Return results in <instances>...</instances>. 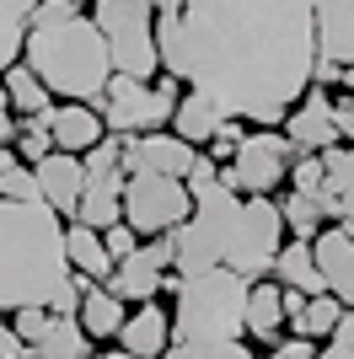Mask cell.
I'll list each match as a JSON object with an SVG mask.
<instances>
[{"mask_svg": "<svg viewBox=\"0 0 354 359\" xmlns=\"http://www.w3.org/2000/svg\"><path fill=\"white\" fill-rule=\"evenodd\" d=\"M317 359H354V311L339 322V332L327 338V348H322Z\"/></svg>", "mask_w": 354, "mask_h": 359, "instance_id": "cell-36", "label": "cell"}, {"mask_svg": "<svg viewBox=\"0 0 354 359\" xmlns=\"http://www.w3.org/2000/svg\"><path fill=\"white\" fill-rule=\"evenodd\" d=\"M75 6H91V0H75Z\"/></svg>", "mask_w": 354, "mask_h": 359, "instance_id": "cell-48", "label": "cell"}, {"mask_svg": "<svg viewBox=\"0 0 354 359\" xmlns=\"http://www.w3.org/2000/svg\"><path fill=\"white\" fill-rule=\"evenodd\" d=\"M284 135H290V145L301 150V156H322V150L343 145V140H339V123H333V97H327V86H311L306 97L290 107Z\"/></svg>", "mask_w": 354, "mask_h": 359, "instance_id": "cell-13", "label": "cell"}, {"mask_svg": "<svg viewBox=\"0 0 354 359\" xmlns=\"http://www.w3.org/2000/svg\"><path fill=\"white\" fill-rule=\"evenodd\" d=\"M48 322H54L48 306H22V311H11V327L22 332V344H27V348H38V338L48 332Z\"/></svg>", "mask_w": 354, "mask_h": 359, "instance_id": "cell-32", "label": "cell"}, {"mask_svg": "<svg viewBox=\"0 0 354 359\" xmlns=\"http://www.w3.org/2000/svg\"><path fill=\"white\" fill-rule=\"evenodd\" d=\"M166 359H258L242 338H193V344H172Z\"/></svg>", "mask_w": 354, "mask_h": 359, "instance_id": "cell-30", "label": "cell"}, {"mask_svg": "<svg viewBox=\"0 0 354 359\" xmlns=\"http://www.w3.org/2000/svg\"><path fill=\"white\" fill-rule=\"evenodd\" d=\"M44 118L54 129V145L70 150V156H91L107 140V123H103V107L97 102H54Z\"/></svg>", "mask_w": 354, "mask_h": 359, "instance_id": "cell-15", "label": "cell"}, {"mask_svg": "<svg viewBox=\"0 0 354 359\" xmlns=\"http://www.w3.org/2000/svg\"><path fill=\"white\" fill-rule=\"evenodd\" d=\"M263 359H290V354H284V348H274V354H263Z\"/></svg>", "mask_w": 354, "mask_h": 359, "instance_id": "cell-46", "label": "cell"}, {"mask_svg": "<svg viewBox=\"0 0 354 359\" xmlns=\"http://www.w3.org/2000/svg\"><path fill=\"white\" fill-rule=\"evenodd\" d=\"M343 316H349V306H343L339 295H311V300H306V311L295 316L290 327H295V338H311V344H322V338H333V332H339Z\"/></svg>", "mask_w": 354, "mask_h": 359, "instance_id": "cell-28", "label": "cell"}, {"mask_svg": "<svg viewBox=\"0 0 354 359\" xmlns=\"http://www.w3.org/2000/svg\"><path fill=\"white\" fill-rule=\"evenodd\" d=\"M162 70L221 97L225 118L280 129L311 91L317 0H162Z\"/></svg>", "mask_w": 354, "mask_h": 359, "instance_id": "cell-1", "label": "cell"}, {"mask_svg": "<svg viewBox=\"0 0 354 359\" xmlns=\"http://www.w3.org/2000/svg\"><path fill=\"white\" fill-rule=\"evenodd\" d=\"M22 60L44 75V86L59 102H103L113 86V48H107L97 16H70L59 27H32Z\"/></svg>", "mask_w": 354, "mask_h": 359, "instance_id": "cell-3", "label": "cell"}, {"mask_svg": "<svg viewBox=\"0 0 354 359\" xmlns=\"http://www.w3.org/2000/svg\"><path fill=\"white\" fill-rule=\"evenodd\" d=\"M183 81L177 75H156V81H134V75H113V86H107V97L97 107H103V123L107 135H156V129H166L177 113V102H183Z\"/></svg>", "mask_w": 354, "mask_h": 359, "instance_id": "cell-7", "label": "cell"}, {"mask_svg": "<svg viewBox=\"0 0 354 359\" xmlns=\"http://www.w3.org/2000/svg\"><path fill=\"white\" fill-rule=\"evenodd\" d=\"M317 60L354 70V0H317Z\"/></svg>", "mask_w": 354, "mask_h": 359, "instance_id": "cell-18", "label": "cell"}, {"mask_svg": "<svg viewBox=\"0 0 354 359\" xmlns=\"http://www.w3.org/2000/svg\"><path fill=\"white\" fill-rule=\"evenodd\" d=\"M343 91H354V70H343Z\"/></svg>", "mask_w": 354, "mask_h": 359, "instance_id": "cell-45", "label": "cell"}, {"mask_svg": "<svg viewBox=\"0 0 354 359\" xmlns=\"http://www.w3.org/2000/svg\"><path fill=\"white\" fill-rule=\"evenodd\" d=\"M311 86H343V65L317 60V70H311Z\"/></svg>", "mask_w": 354, "mask_h": 359, "instance_id": "cell-40", "label": "cell"}, {"mask_svg": "<svg viewBox=\"0 0 354 359\" xmlns=\"http://www.w3.org/2000/svg\"><path fill=\"white\" fill-rule=\"evenodd\" d=\"M306 300H311V295H301V290H284V316L295 322V316L306 311Z\"/></svg>", "mask_w": 354, "mask_h": 359, "instance_id": "cell-42", "label": "cell"}, {"mask_svg": "<svg viewBox=\"0 0 354 359\" xmlns=\"http://www.w3.org/2000/svg\"><path fill=\"white\" fill-rule=\"evenodd\" d=\"M295 161H301V150L290 145V135H280V129H252V135L242 140V150H236L231 166H236L242 194L258 198V194H274Z\"/></svg>", "mask_w": 354, "mask_h": 359, "instance_id": "cell-10", "label": "cell"}, {"mask_svg": "<svg viewBox=\"0 0 354 359\" xmlns=\"http://www.w3.org/2000/svg\"><path fill=\"white\" fill-rule=\"evenodd\" d=\"M32 172H38V194H44L48 210H59L65 220H75V210H81V194H86V156L54 150V156H44Z\"/></svg>", "mask_w": 354, "mask_h": 359, "instance_id": "cell-14", "label": "cell"}, {"mask_svg": "<svg viewBox=\"0 0 354 359\" xmlns=\"http://www.w3.org/2000/svg\"><path fill=\"white\" fill-rule=\"evenodd\" d=\"M91 16L113 48V70L134 81L162 75V48H156V16L162 0H91Z\"/></svg>", "mask_w": 354, "mask_h": 359, "instance_id": "cell-6", "label": "cell"}, {"mask_svg": "<svg viewBox=\"0 0 354 359\" xmlns=\"http://www.w3.org/2000/svg\"><path fill=\"white\" fill-rule=\"evenodd\" d=\"M343 236H349V241H354V225H343Z\"/></svg>", "mask_w": 354, "mask_h": 359, "instance_id": "cell-47", "label": "cell"}, {"mask_svg": "<svg viewBox=\"0 0 354 359\" xmlns=\"http://www.w3.org/2000/svg\"><path fill=\"white\" fill-rule=\"evenodd\" d=\"M16 135H22L16 113H11V107H0V150H11V145H16Z\"/></svg>", "mask_w": 354, "mask_h": 359, "instance_id": "cell-41", "label": "cell"}, {"mask_svg": "<svg viewBox=\"0 0 354 359\" xmlns=\"http://www.w3.org/2000/svg\"><path fill=\"white\" fill-rule=\"evenodd\" d=\"M172 263H177L172 236H150V241H140V252H129V257L113 269L107 290H113L118 300H129V306H145V300H156V295L166 290Z\"/></svg>", "mask_w": 354, "mask_h": 359, "instance_id": "cell-11", "label": "cell"}, {"mask_svg": "<svg viewBox=\"0 0 354 359\" xmlns=\"http://www.w3.org/2000/svg\"><path fill=\"white\" fill-rule=\"evenodd\" d=\"M322 166H327V177H322V188L311 194L317 210H322V220L354 225V145L322 150Z\"/></svg>", "mask_w": 354, "mask_h": 359, "instance_id": "cell-16", "label": "cell"}, {"mask_svg": "<svg viewBox=\"0 0 354 359\" xmlns=\"http://www.w3.org/2000/svg\"><path fill=\"white\" fill-rule=\"evenodd\" d=\"M70 16H81V6H75V0H44V6H38V16H32V27H59V22H70Z\"/></svg>", "mask_w": 354, "mask_h": 359, "instance_id": "cell-37", "label": "cell"}, {"mask_svg": "<svg viewBox=\"0 0 354 359\" xmlns=\"http://www.w3.org/2000/svg\"><path fill=\"white\" fill-rule=\"evenodd\" d=\"M32 354L38 359H91V332L81 327V316H54Z\"/></svg>", "mask_w": 354, "mask_h": 359, "instance_id": "cell-27", "label": "cell"}, {"mask_svg": "<svg viewBox=\"0 0 354 359\" xmlns=\"http://www.w3.org/2000/svg\"><path fill=\"white\" fill-rule=\"evenodd\" d=\"M322 177H327L322 156H301V161L290 166V194H317V188H322Z\"/></svg>", "mask_w": 354, "mask_h": 359, "instance_id": "cell-34", "label": "cell"}, {"mask_svg": "<svg viewBox=\"0 0 354 359\" xmlns=\"http://www.w3.org/2000/svg\"><path fill=\"white\" fill-rule=\"evenodd\" d=\"M274 279H280L284 290H301V295H327V279L322 269H317V247L311 241H284L280 263H274Z\"/></svg>", "mask_w": 354, "mask_h": 359, "instance_id": "cell-23", "label": "cell"}, {"mask_svg": "<svg viewBox=\"0 0 354 359\" xmlns=\"http://www.w3.org/2000/svg\"><path fill=\"white\" fill-rule=\"evenodd\" d=\"M103 241H107V252H113V263H124L129 252H140V241H145V236H140L134 225L118 220V225H107V231H103Z\"/></svg>", "mask_w": 354, "mask_h": 359, "instance_id": "cell-35", "label": "cell"}, {"mask_svg": "<svg viewBox=\"0 0 354 359\" xmlns=\"http://www.w3.org/2000/svg\"><path fill=\"white\" fill-rule=\"evenodd\" d=\"M54 129H48V118H22V135H16V156L27 166H38L44 156H54Z\"/></svg>", "mask_w": 354, "mask_h": 359, "instance_id": "cell-31", "label": "cell"}, {"mask_svg": "<svg viewBox=\"0 0 354 359\" xmlns=\"http://www.w3.org/2000/svg\"><path fill=\"white\" fill-rule=\"evenodd\" d=\"M86 279L70 273L65 252V215L44 198H0V311L48 306L54 316L81 311Z\"/></svg>", "mask_w": 354, "mask_h": 359, "instance_id": "cell-2", "label": "cell"}, {"mask_svg": "<svg viewBox=\"0 0 354 359\" xmlns=\"http://www.w3.org/2000/svg\"><path fill=\"white\" fill-rule=\"evenodd\" d=\"M27 359H38V354H27Z\"/></svg>", "mask_w": 354, "mask_h": 359, "instance_id": "cell-49", "label": "cell"}, {"mask_svg": "<svg viewBox=\"0 0 354 359\" xmlns=\"http://www.w3.org/2000/svg\"><path fill=\"white\" fill-rule=\"evenodd\" d=\"M280 252H284V210L268 194L242 198V220H236V241H231L225 269H236L247 285H258V273H274Z\"/></svg>", "mask_w": 354, "mask_h": 359, "instance_id": "cell-9", "label": "cell"}, {"mask_svg": "<svg viewBox=\"0 0 354 359\" xmlns=\"http://www.w3.org/2000/svg\"><path fill=\"white\" fill-rule=\"evenodd\" d=\"M38 6H44V0H0V75L11 70V65H22Z\"/></svg>", "mask_w": 354, "mask_h": 359, "instance_id": "cell-25", "label": "cell"}, {"mask_svg": "<svg viewBox=\"0 0 354 359\" xmlns=\"http://www.w3.org/2000/svg\"><path fill=\"white\" fill-rule=\"evenodd\" d=\"M172 290V344L193 338H242L247 332V295L252 285L236 269H209L193 279H166Z\"/></svg>", "mask_w": 354, "mask_h": 359, "instance_id": "cell-4", "label": "cell"}, {"mask_svg": "<svg viewBox=\"0 0 354 359\" xmlns=\"http://www.w3.org/2000/svg\"><path fill=\"white\" fill-rule=\"evenodd\" d=\"M284 231H290L295 241H317L327 231V220H322V210H317V198L311 194H284Z\"/></svg>", "mask_w": 354, "mask_h": 359, "instance_id": "cell-29", "label": "cell"}, {"mask_svg": "<svg viewBox=\"0 0 354 359\" xmlns=\"http://www.w3.org/2000/svg\"><path fill=\"white\" fill-rule=\"evenodd\" d=\"M0 81H6V91H11V113H22V118H44L48 107L59 102L54 91L44 86V75L32 70L27 60H22V65H11V70L0 75Z\"/></svg>", "mask_w": 354, "mask_h": 359, "instance_id": "cell-26", "label": "cell"}, {"mask_svg": "<svg viewBox=\"0 0 354 359\" xmlns=\"http://www.w3.org/2000/svg\"><path fill=\"white\" fill-rule=\"evenodd\" d=\"M284 322H290V316H284V285L280 279H258L252 295H247V338L274 344Z\"/></svg>", "mask_w": 354, "mask_h": 359, "instance_id": "cell-24", "label": "cell"}, {"mask_svg": "<svg viewBox=\"0 0 354 359\" xmlns=\"http://www.w3.org/2000/svg\"><path fill=\"white\" fill-rule=\"evenodd\" d=\"M199 150L188 140H177L172 129L156 135H124V172H162V177H188Z\"/></svg>", "mask_w": 354, "mask_h": 359, "instance_id": "cell-12", "label": "cell"}, {"mask_svg": "<svg viewBox=\"0 0 354 359\" xmlns=\"http://www.w3.org/2000/svg\"><path fill=\"white\" fill-rule=\"evenodd\" d=\"M242 140H247V129H242V118H225L221 129H215V140H209V156L221 166L236 161V150H242Z\"/></svg>", "mask_w": 354, "mask_h": 359, "instance_id": "cell-33", "label": "cell"}, {"mask_svg": "<svg viewBox=\"0 0 354 359\" xmlns=\"http://www.w3.org/2000/svg\"><path fill=\"white\" fill-rule=\"evenodd\" d=\"M221 123H225V107H221L215 91H204V86L183 91V102H177V113H172V135L177 140H188V145H209Z\"/></svg>", "mask_w": 354, "mask_h": 359, "instance_id": "cell-20", "label": "cell"}, {"mask_svg": "<svg viewBox=\"0 0 354 359\" xmlns=\"http://www.w3.org/2000/svg\"><path fill=\"white\" fill-rule=\"evenodd\" d=\"M188 215H193V194L183 177L129 172V182H124V225H134L140 236H172Z\"/></svg>", "mask_w": 354, "mask_h": 359, "instance_id": "cell-8", "label": "cell"}, {"mask_svg": "<svg viewBox=\"0 0 354 359\" xmlns=\"http://www.w3.org/2000/svg\"><path fill=\"white\" fill-rule=\"evenodd\" d=\"M0 107H11V91H6V81H0Z\"/></svg>", "mask_w": 354, "mask_h": 359, "instance_id": "cell-44", "label": "cell"}, {"mask_svg": "<svg viewBox=\"0 0 354 359\" xmlns=\"http://www.w3.org/2000/svg\"><path fill=\"white\" fill-rule=\"evenodd\" d=\"M91 359H140V354H129V348H107V354H91Z\"/></svg>", "mask_w": 354, "mask_h": 359, "instance_id": "cell-43", "label": "cell"}, {"mask_svg": "<svg viewBox=\"0 0 354 359\" xmlns=\"http://www.w3.org/2000/svg\"><path fill=\"white\" fill-rule=\"evenodd\" d=\"M118 348H129L140 359H166V348H172V311L156 306V300L134 306L124 332H118Z\"/></svg>", "mask_w": 354, "mask_h": 359, "instance_id": "cell-17", "label": "cell"}, {"mask_svg": "<svg viewBox=\"0 0 354 359\" xmlns=\"http://www.w3.org/2000/svg\"><path fill=\"white\" fill-rule=\"evenodd\" d=\"M333 123H339L343 145H354V91H339V97H333Z\"/></svg>", "mask_w": 354, "mask_h": 359, "instance_id": "cell-38", "label": "cell"}, {"mask_svg": "<svg viewBox=\"0 0 354 359\" xmlns=\"http://www.w3.org/2000/svg\"><path fill=\"white\" fill-rule=\"evenodd\" d=\"M65 252H70V269L81 273V279H91V285H107L113 279V252H107V241H103V231L97 225H81V220H70L65 225Z\"/></svg>", "mask_w": 354, "mask_h": 359, "instance_id": "cell-21", "label": "cell"}, {"mask_svg": "<svg viewBox=\"0 0 354 359\" xmlns=\"http://www.w3.org/2000/svg\"><path fill=\"white\" fill-rule=\"evenodd\" d=\"M81 327L91 332V338H107L113 344L118 332H124V322H129V300H118L107 285H91L86 279V290H81Z\"/></svg>", "mask_w": 354, "mask_h": 359, "instance_id": "cell-22", "label": "cell"}, {"mask_svg": "<svg viewBox=\"0 0 354 359\" xmlns=\"http://www.w3.org/2000/svg\"><path fill=\"white\" fill-rule=\"evenodd\" d=\"M236 220H242V194H231L225 182L193 194V215L172 231V273L177 279H193V273H209V269H225L231 257V241H236Z\"/></svg>", "mask_w": 354, "mask_h": 359, "instance_id": "cell-5", "label": "cell"}, {"mask_svg": "<svg viewBox=\"0 0 354 359\" xmlns=\"http://www.w3.org/2000/svg\"><path fill=\"white\" fill-rule=\"evenodd\" d=\"M311 247H317V269L327 279V295H339L354 311V241L343 236V225H327Z\"/></svg>", "mask_w": 354, "mask_h": 359, "instance_id": "cell-19", "label": "cell"}, {"mask_svg": "<svg viewBox=\"0 0 354 359\" xmlns=\"http://www.w3.org/2000/svg\"><path fill=\"white\" fill-rule=\"evenodd\" d=\"M32 348L22 344V332L11 327V322H0V359H27Z\"/></svg>", "mask_w": 354, "mask_h": 359, "instance_id": "cell-39", "label": "cell"}]
</instances>
